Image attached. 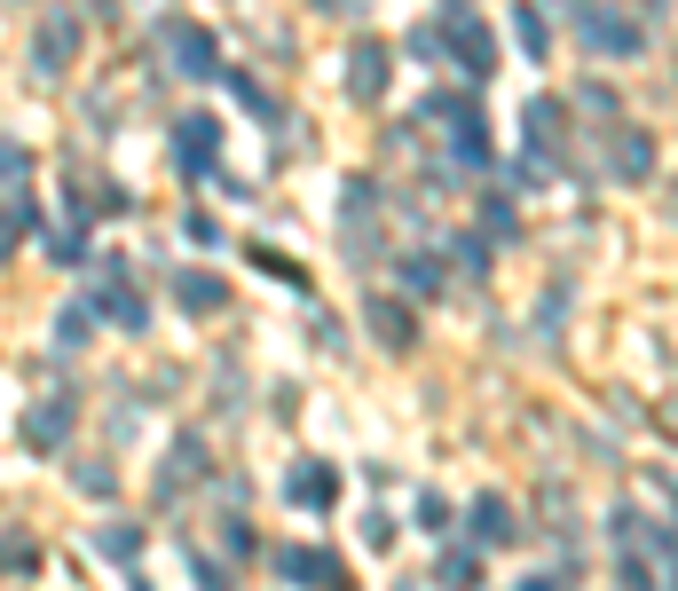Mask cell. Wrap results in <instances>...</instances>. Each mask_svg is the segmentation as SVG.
Listing matches in <instances>:
<instances>
[{"mask_svg": "<svg viewBox=\"0 0 678 591\" xmlns=\"http://www.w3.org/2000/svg\"><path fill=\"white\" fill-rule=\"evenodd\" d=\"M277 575H331L339 583V560L331 552H277Z\"/></svg>", "mask_w": 678, "mask_h": 591, "instance_id": "cell-4", "label": "cell"}, {"mask_svg": "<svg viewBox=\"0 0 678 591\" xmlns=\"http://www.w3.org/2000/svg\"><path fill=\"white\" fill-rule=\"evenodd\" d=\"M182 300H190V308H221V284H213V277H190Z\"/></svg>", "mask_w": 678, "mask_h": 591, "instance_id": "cell-10", "label": "cell"}, {"mask_svg": "<svg viewBox=\"0 0 678 591\" xmlns=\"http://www.w3.org/2000/svg\"><path fill=\"white\" fill-rule=\"evenodd\" d=\"M71 40H79V24H71V17H56V24H48V40H40V71H56V63L71 56Z\"/></svg>", "mask_w": 678, "mask_h": 591, "instance_id": "cell-6", "label": "cell"}, {"mask_svg": "<svg viewBox=\"0 0 678 591\" xmlns=\"http://www.w3.org/2000/svg\"><path fill=\"white\" fill-rule=\"evenodd\" d=\"M379 71H387V48L363 40V48H356V96H379Z\"/></svg>", "mask_w": 678, "mask_h": 591, "instance_id": "cell-5", "label": "cell"}, {"mask_svg": "<svg viewBox=\"0 0 678 591\" xmlns=\"http://www.w3.org/2000/svg\"><path fill=\"white\" fill-rule=\"evenodd\" d=\"M584 40H591V48H608V56H631V48H639V32H631V24H608V9H591Z\"/></svg>", "mask_w": 678, "mask_h": 591, "instance_id": "cell-1", "label": "cell"}, {"mask_svg": "<svg viewBox=\"0 0 678 591\" xmlns=\"http://www.w3.org/2000/svg\"><path fill=\"white\" fill-rule=\"evenodd\" d=\"M473 529H481L489 544H497V537H514V521H505V497H481V504H473Z\"/></svg>", "mask_w": 678, "mask_h": 591, "instance_id": "cell-8", "label": "cell"}, {"mask_svg": "<svg viewBox=\"0 0 678 591\" xmlns=\"http://www.w3.org/2000/svg\"><path fill=\"white\" fill-rule=\"evenodd\" d=\"M24 229H32V206H24V198H0V261L24 244Z\"/></svg>", "mask_w": 678, "mask_h": 591, "instance_id": "cell-2", "label": "cell"}, {"mask_svg": "<svg viewBox=\"0 0 678 591\" xmlns=\"http://www.w3.org/2000/svg\"><path fill=\"white\" fill-rule=\"evenodd\" d=\"M371 323H379V340H387V348H410V308H395V300H371Z\"/></svg>", "mask_w": 678, "mask_h": 591, "instance_id": "cell-3", "label": "cell"}, {"mask_svg": "<svg viewBox=\"0 0 678 591\" xmlns=\"http://www.w3.org/2000/svg\"><path fill=\"white\" fill-rule=\"evenodd\" d=\"M331 489H339V481H331L323 465H308V473H292V497H308V504H323Z\"/></svg>", "mask_w": 678, "mask_h": 591, "instance_id": "cell-9", "label": "cell"}, {"mask_svg": "<svg viewBox=\"0 0 678 591\" xmlns=\"http://www.w3.org/2000/svg\"><path fill=\"white\" fill-rule=\"evenodd\" d=\"M0 174H24V150H9V142H0Z\"/></svg>", "mask_w": 678, "mask_h": 591, "instance_id": "cell-11", "label": "cell"}, {"mask_svg": "<svg viewBox=\"0 0 678 591\" xmlns=\"http://www.w3.org/2000/svg\"><path fill=\"white\" fill-rule=\"evenodd\" d=\"M213 158V119H182V166H206Z\"/></svg>", "mask_w": 678, "mask_h": 591, "instance_id": "cell-7", "label": "cell"}]
</instances>
